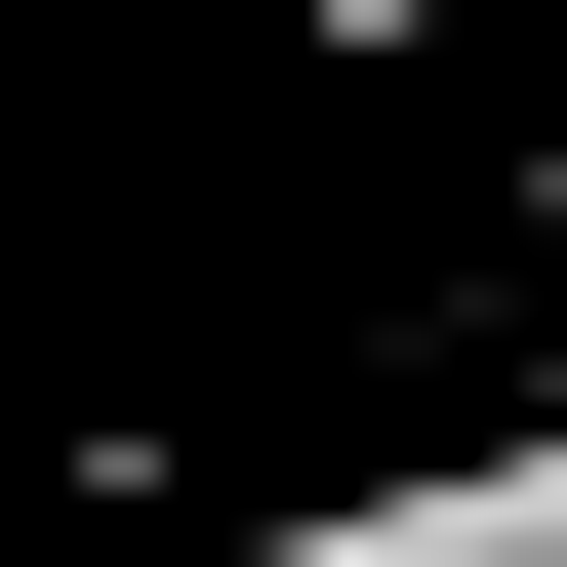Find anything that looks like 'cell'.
I'll return each instance as SVG.
<instances>
[{
    "label": "cell",
    "mask_w": 567,
    "mask_h": 567,
    "mask_svg": "<svg viewBox=\"0 0 567 567\" xmlns=\"http://www.w3.org/2000/svg\"><path fill=\"white\" fill-rule=\"evenodd\" d=\"M284 41H446V0H284Z\"/></svg>",
    "instance_id": "6da1fadb"
}]
</instances>
